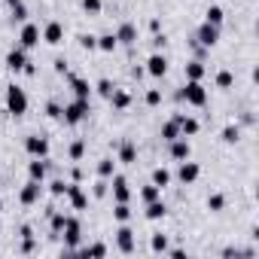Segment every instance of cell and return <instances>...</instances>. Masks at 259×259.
<instances>
[{
    "label": "cell",
    "mask_w": 259,
    "mask_h": 259,
    "mask_svg": "<svg viewBox=\"0 0 259 259\" xmlns=\"http://www.w3.org/2000/svg\"><path fill=\"white\" fill-rule=\"evenodd\" d=\"M92 113V107H89V101L85 98H76V101H70V104H64V110H61V119L67 122V125H79L85 116Z\"/></svg>",
    "instance_id": "6da1fadb"
},
{
    "label": "cell",
    "mask_w": 259,
    "mask_h": 259,
    "mask_svg": "<svg viewBox=\"0 0 259 259\" xmlns=\"http://www.w3.org/2000/svg\"><path fill=\"white\" fill-rule=\"evenodd\" d=\"M7 110H10L13 116H25V113H28V95H25V89H19L16 82L7 85Z\"/></svg>",
    "instance_id": "7a4b0ae2"
},
{
    "label": "cell",
    "mask_w": 259,
    "mask_h": 259,
    "mask_svg": "<svg viewBox=\"0 0 259 259\" xmlns=\"http://www.w3.org/2000/svg\"><path fill=\"white\" fill-rule=\"evenodd\" d=\"M180 98H183L186 104H192V107H204V104H207V89H204L198 79H186Z\"/></svg>",
    "instance_id": "3957f363"
},
{
    "label": "cell",
    "mask_w": 259,
    "mask_h": 259,
    "mask_svg": "<svg viewBox=\"0 0 259 259\" xmlns=\"http://www.w3.org/2000/svg\"><path fill=\"white\" fill-rule=\"evenodd\" d=\"M61 232H64V247H67V253H76L79 238H82V226H79V220H76V217H67Z\"/></svg>",
    "instance_id": "277c9868"
},
{
    "label": "cell",
    "mask_w": 259,
    "mask_h": 259,
    "mask_svg": "<svg viewBox=\"0 0 259 259\" xmlns=\"http://www.w3.org/2000/svg\"><path fill=\"white\" fill-rule=\"evenodd\" d=\"M217 40H220V28H217V25H207V22H204V25L195 31V43L204 46V49H213Z\"/></svg>",
    "instance_id": "5b68a950"
},
{
    "label": "cell",
    "mask_w": 259,
    "mask_h": 259,
    "mask_svg": "<svg viewBox=\"0 0 259 259\" xmlns=\"http://www.w3.org/2000/svg\"><path fill=\"white\" fill-rule=\"evenodd\" d=\"M25 150H28L31 159H46V156H49V141L40 138V135H31V138L25 141Z\"/></svg>",
    "instance_id": "8992f818"
},
{
    "label": "cell",
    "mask_w": 259,
    "mask_h": 259,
    "mask_svg": "<svg viewBox=\"0 0 259 259\" xmlns=\"http://www.w3.org/2000/svg\"><path fill=\"white\" fill-rule=\"evenodd\" d=\"M116 247L122 253H132L135 250V232H132L128 223H119V229H116Z\"/></svg>",
    "instance_id": "52a82bcc"
},
{
    "label": "cell",
    "mask_w": 259,
    "mask_h": 259,
    "mask_svg": "<svg viewBox=\"0 0 259 259\" xmlns=\"http://www.w3.org/2000/svg\"><path fill=\"white\" fill-rule=\"evenodd\" d=\"M25 64H28V49L13 46V49L7 52V67H10L13 73H22V70H25Z\"/></svg>",
    "instance_id": "ba28073f"
},
{
    "label": "cell",
    "mask_w": 259,
    "mask_h": 259,
    "mask_svg": "<svg viewBox=\"0 0 259 259\" xmlns=\"http://www.w3.org/2000/svg\"><path fill=\"white\" fill-rule=\"evenodd\" d=\"M40 192H43V183L28 180V183H25V189L19 192V201H22L25 207H31V204H37V201H40Z\"/></svg>",
    "instance_id": "9c48e42d"
},
{
    "label": "cell",
    "mask_w": 259,
    "mask_h": 259,
    "mask_svg": "<svg viewBox=\"0 0 259 259\" xmlns=\"http://www.w3.org/2000/svg\"><path fill=\"white\" fill-rule=\"evenodd\" d=\"M150 76H165L168 73V58L162 55V52H153L150 58H147V67H144Z\"/></svg>",
    "instance_id": "30bf717a"
},
{
    "label": "cell",
    "mask_w": 259,
    "mask_h": 259,
    "mask_svg": "<svg viewBox=\"0 0 259 259\" xmlns=\"http://www.w3.org/2000/svg\"><path fill=\"white\" fill-rule=\"evenodd\" d=\"M198 174H201V168L195 165V162H180V168H177V180L183 183V186H189V183H195L198 180Z\"/></svg>",
    "instance_id": "8fae6325"
},
{
    "label": "cell",
    "mask_w": 259,
    "mask_h": 259,
    "mask_svg": "<svg viewBox=\"0 0 259 259\" xmlns=\"http://www.w3.org/2000/svg\"><path fill=\"white\" fill-rule=\"evenodd\" d=\"M67 198H70V204H73V210H85L89 207V195L79 189V183L73 180V183H67V192H64Z\"/></svg>",
    "instance_id": "7c38bea8"
},
{
    "label": "cell",
    "mask_w": 259,
    "mask_h": 259,
    "mask_svg": "<svg viewBox=\"0 0 259 259\" xmlns=\"http://www.w3.org/2000/svg\"><path fill=\"white\" fill-rule=\"evenodd\" d=\"M40 40H46L49 46H58V43L64 40V25H61V22H49V25L43 28V34H40Z\"/></svg>",
    "instance_id": "4fadbf2b"
},
{
    "label": "cell",
    "mask_w": 259,
    "mask_h": 259,
    "mask_svg": "<svg viewBox=\"0 0 259 259\" xmlns=\"http://www.w3.org/2000/svg\"><path fill=\"white\" fill-rule=\"evenodd\" d=\"M37 43H40V28L28 22V25L22 28V34H19V46H22V49H34Z\"/></svg>",
    "instance_id": "5bb4252c"
},
{
    "label": "cell",
    "mask_w": 259,
    "mask_h": 259,
    "mask_svg": "<svg viewBox=\"0 0 259 259\" xmlns=\"http://www.w3.org/2000/svg\"><path fill=\"white\" fill-rule=\"evenodd\" d=\"M113 198L119 201H132V189H128V180L122 174H113Z\"/></svg>",
    "instance_id": "9a60e30c"
},
{
    "label": "cell",
    "mask_w": 259,
    "mask_h": 259,
    "mask_svg": "<svg viewBox=\"0 0 259 259\" xmlns=\"http://www.w3.org/2000/svg\"><path fill=\"white\" fill-rule=\"evenodd\" d=\"M189 156H192V147H189V141H186V138L171 141V159H174V162H186Z\"/></svg>",
    "instance_id": "2e32d148"
},
{
    "label": "cell",
    "mask_w": 259,
    "mask_h": 259,
    "mask_svg": "<svg viewBox=\"0 0 259 259\" xmlns=\"http://www.w3.org/2000/svg\"><path fill=\"white\" fill-rule=\"evenodd\" d=\"M174 119H177V125H180V135H183V138H192V135H198V128H201V125H198V119H192V116H183V113H177Z\"/></svg>",
    "instance_id": "e0dca14e"
},
{
    "label": "cell",
    "mask_w": 259,
    "mask_h": 259,
    "mask_svg": "<svg viewBox=\"0 0 259 259\" xmlns=\"http://www.w3.org/2000/svg\"><path fill=\"white\" fill-rule=\"evenodd\" d=\"M135 40H138V28H135L132 22H122V25H119V31H116V43L132 46Z\"/></svg>",
    "instance_id": "ac0fdd59"
},
{
    "label": "cell",
    "mask_w": 259,
    "mask_h": 259,
    "mask_svg": "<svg viewBox=\"0 0 259 259\" xmlns=\"http://www.w3.org/2000/svg\"><path fill=\"white\" fill-rule=\"evenodd\" d=\"M46 171H49V162H46V159H34V162H28V177H31V180L43 183V180H46Z\"/></svg>",
    "instance_id": "d6986e66"
},
{
    "label": "cell",
    "mask_w": 259,
    "mask_h": 259,
    "mask_svg": "<svg viewBox=\"0 0 259 259\" xmlns=\"http://www.w3.org/2000/svg\"><path fill=\"white\" fill-rule=\"evenodd\" d=\"M67 79H70V89H73V95L89 101V95H92V85H89L82 76H73V73H67Z\"/></svg>",
    "instance_id": "ffe728a7"
},
{
    "label": "cell",
    "mask_w": 259,
    "mask_h": 259,
    "mask_svg": "<svg viewBox=\"0 0 259 259\" xmlns=\"http://www.w3.org/2000/svg\"><path fill=\"white\" fill-rule=\"evenodd\" d=\"M119 162H122V165H135V162H138V147H135L132 141H125V144L119 147Z\"/></svg>",
    "instance_id": "44dd1931"
},
{
    "label": "cell",
    "mask_w": 259,
    "mask_h": 259,
    "mask_svg": "<svg viewBox=\"0 0 259 259\" xmlns=\"http://www.w3.org/2000/svg\"><path fill=\"white\" fill-rule=\"evenodd\" d=\"M204 73H207V70H204V61H201V58L186 61V79H198V82H201V79H204Z\"/></svg>",
    "instance_id": "7402d4cb"
},
{
    "label": "cell",
    "mask_w": 259,
    "mask_h": 259,
    "mask_svg": "<svg viewBox=\"0 0 259 259\" xmlns=\"http://www.w3.org/2000/svg\"><path fill=\"white\" fill-rule=\"evenodd\" d=\"M107 101L113 104V110H128V107H132V95H128V92H122V89H116V92H113Z\"/></svg>",
    "instance_id": "603a6c76"
},
{
    "label": "cell",
    "mask_w": 259,
    "mask_h": 259,
    "mask_svg": "<svg viewBox=\"0 0 259 259\" xmlns=\"http://www.w3.org/2000/svg\"><path fill=\"white\" fill-rule=\"evenodd\" d=\"M177 138H183V135H180V125H177V119L165 122V125H162V141H168V144H171V141H177Z\"/></svg>",
    "instance_id": "cb8c5ba5"
},
{
    "label": "cell",
    "mask_w": 259,
    "mask_h": 259,
    "mask_svg": "<svg viewBox=\"0 0 259 259\" xmlns=\"http://www.w3.org/2000/svg\"><path fill=\"white\" fill-rule=\"evenodd\" d=\"M165 213H168V207L162 204V198H156V201L147 204V220H162Z\"/></svg>",
    "instance_id": "d4e9b609"
},
{
    "label": "cell",
    "mask_w": 259,
    "mask_h": 259,
    "mask_svg": "<svg viewBox=\"0 0 259 259\" xmlns=\"http://www.w3.org/2000/svg\"><path fill=\"white\" fill-rule=\"evenodd\" d=\"M223 19H226V13H223V7H207V13H204V22L207 25H223Z\"/></svg>",
    "instance_id": "484cf974"
},
{
    "label": "cell",
    "mask_w": 259,
    "mask_h": 259,
    "mask_svg": "<svg viewBox=\"0 0 259 259\" xmlns=\"http://www.w3.org/2000/svg\"><path fill=\"white\" fill-rule=\"evenodd\" d=\"M113 174H116V162H113V159H101V162H98V177L110 180Z\"/></svg>",
    "instance_id": "4316f807"
},
{
    "label": "cell",
    "mask_w": 259,
    "mask_h": 259,
    "mask_svg": "<svg viewBox=\"0 0 259 259\" xmlns=\"http://www.w3.org/2000/svg\"><path fill=\"white\" fill-rule=\"evenodd\" d=\"M150 250H153V253H168V235H162V232L153 235V238H150Z\"/></svg>",
    "instance_id": "83f0119b"
},
{
    "label": "cell",
    "mask_w": 259,
    "mask_h": 259,
    "mask_svg": "<svg viewBox=\"0 0 259 259\" xmlns=\"http://www.w3.org/2000/svg\"><path fill=\"white\" fill-rule=\"evenodd\" d=\"M113 217H116V223H128V220H132V207H128V201H119L113 207Z\"/></svg>",
    "instance_id": "f1b7e54d"
},
{
    "label": "cell",
    "mask_w": 259,
    "mask_h": 259,
    "mask_svg": "<svg viewBox=\"0 0 259 259\" xmlns=\"http://www.w3.org/2000/svg\"><path fill=\"white\" fill-rule=\"evenodd\" d=\"M116 46H119V43H116V34H101V37H98V49H101V52H113Z\"/></svg>",
    "instance_id": "f546056e"
},
{
    "label": "cell",
    "mask_w": 259,
    "mask_h": 259,
    "mask_svg": "<svg viewBox=\"0 0 259 259\" xmlns=\"http://www.w3.org/2000/svg\"><path fill=\"white\" fill-rule=\"evenodd\" d=\"M153 183H156L159 189H165V186L171 183V171H168V168H156V171H153Z\"/></svg>",
    "instance_id": "4dcf8cb0"
},
{
    "label": "cell",
    "mask_w": 259,
    "mask_h": 259,
    "mask_svg": "<svg viewBox=\"0 0 259 259\" xmlns=\"http://www.w3.org/2000/svg\"><path fill=\"white\" fill-rule=\"evenodd\" d=\"M141 198H144V204H150V201L162 198V189H159L156 183H150V186H144V189H141Z\"/></svg>",
    "instance_id": "1f68e13d"
},
{
    "label": "cell",
    "mask_w": 259,
    "mask_h": 259,
    "mask_svg": "<svg viewBox=\"0 0 259 259\" xmlns=\"http://www.w3.org/2000/svg\"><path fill=\"white\" fill-rule=\"evenodd\" d=\"M64 213H58V210H52L49 213V229H52V235H61V229H64Z\"/></svg>",
    "instance_id": "d6a6232c"
},
{
    "label": "cell",
    "mask_w": 259,
    "mask_h": 259,
    "mask_svg": "<svg viewBox=\"0 0 259 259\" xmlns=\"http://www.w3.org/2000/svg\"><path fill=\"white\" fill-rule=\"evenodd\" d=\"M220 138H223L226 144H238V138H241V128H238V125H226Z\"/></svg>",
    "instance_id": "836d02e7"
},
{
    "label": "cell",
    "mask_w": 259,
    "mask_h": 259,
    "mask_svg": "<svg viewBox=\"0 0 259 259\" xmlns=\"http://www.w3.org/2000/svg\"><path fill=\"white\" fill-rule=\"evenodd\" d=\"M223 207H226V195H220V192H213V195L207 198V210H210V213H220Z\"/></svg>",
    "instance_id": "e575fe53"
},
{
    "label": "cell",
    "mask_w": 259,
    "mask_h": 259,
    "mask_svg": "<svg viewBox=\"0 0 259 259\" xmlns=\"http://www.w3.org/2000/svg\"><path fill=\"white\" fill-rule=\"evenodd\" d=\"M232 82H235L232 70H220L217 73V89H232Z\"/></svg>",
    "instance_id": "d590c367"
},
{
    "label": "cell",
    "mask_w": 259,
    "mask_h": 259,
    "mask_svg": "<svg viewBox=\"0 0 259 259\" xmlns=\"http://www.w3.org/2000/svg\"><path fill=\"white\" fill-rule=\"evenodd\" d=\"M67 156H70L73 162H79V159L85 156V144H82V141H73V144H70V150H67Z\"/></svg>",
    "instance_id": "8d00e7d4"
},
{
    "label": "cell",
    "mask_w": 259,
    "mask_h": 259,
    "mask_svg": "<svg viewBox=\"0 0 259 259\" xmlns=\"http://www.w3.org/2000/svg\"><path fill=\"white\" fill-rule=\"evenodd\" d=\"M76 40H79V46H82V49H89V52H92V49H98V37H95V34H79Z\"/></svg>",
    "instance_id": "74e56055"
},
{
    "label": "cell",
    "mask_w": 259,
    "mask_h": 259,
    "mask_svg": "<svg viewBox=\"0 0 259 259\" xmlns=\"http://www.w3.org/2000/svg\"><path fill=\"white\" fill-rule=\"evenodd\" d=\"M95 89H98V95H101V98H110V95L116 92V85H113L110 79H98V85H95Z\"/></svg>",
    "instance_id": "f35d334b"
},
{
    "label": "cell",
    "mask_w": 259,
    "mask_h": 259,
    "mask_svg": "<svg viewBox=\"0 0 259 259\" xmlns=\"http://www.w3.org/2000/svg\"><path fill=\"white\" fill-rule=\"evenodd\" d=\"M82 256H107V244H89L82 250Z\"/></svg>",
    "instance_id": "ab89813d"
},
{
    "label": "cell",
    "mask_w": 259,
    "mask_h": 259,
    "mask_svg": "<svg viewBox=\"0 0 259 259\" xmlns=\"http://www.w3.org/2000/svg\"><path fill=\"white\" fill-rule=\"evenodd\" d=\"M144 101H147V107H159V104H162V92H159V89H150Z\"/></svg>",
    "instance_id": "60d3db41"
},
{
    "label": "cell",
    "mask_w": 259,
    "mask_h": 259,
    "mask_svg": "<svg viewBox=\"0 0 259 259\" xmlns=\"http://www.w3.org/2000/svg\"><path fill=\"white\" fill-rule=\"evenodd\" d=\"M61 110H64V107H61L58 101H49V104H46V116H49V119H61Z\"/></svg>",
    "instance_id": "b9f144b4"
},
{
    "label": "cell",
    "mask_w": 259,
    "mask_h": 259,
    "mask_svg": "<svg viewBox=\"0 0 259 259\" xmlns=\"http://www.w3.org/2000/svg\"><path fill=\"white\" fill-rule=\"evenodd\" d=\"M49 192H52L55 198H61V195L67 192V183H64V180H52V183H49Z\"/></svg>",
    "instance_id": "7bdbcfd3"
},
{
    "label": "cell",
    "mask_w": 259,
    "mask_h": 259,
    "mask_svg": "<svg viewBox=\"0 0 259 259\" xmlns=\"http://www.w3.org/2000/svg\"><path fill=\"white\" fill-rule=\"evenodd\" d=\"M82 10L92 13V16H98V13L104 10V4H101V0H82Z\"/></svg>",
    "instance_id": "ee69618b"
},
{
    "label": "cell",
    "mask_w": 259,
    "mask_h": 259,
    "mask_svg": "<svg viewBox=\"0 0 259 259\" xmlns=\"http://www.w3.org/2000/svg\"><path fill=\"white\" fill-rule=\"evenodd\" d=\"M13 19H16V22H25V19H28V7H25V0L13 7Z\"/></svg>",
    "instance_id": "f6af8a7d"
},
{
    "label": "cell",
    "mask_w": 259,
    "mask_h": 259,
    "mask_svg": "<svg viewBox=\"0 0 259 259\" xmlns=\"http://www.w3.org/2000/svg\"><path fill=\"white\" fill-rule=\"evenodd\" d=\"M107 186H110V183H107V180L101 177V180L95 183V189H92V195H95V198H104V195H107Z\"/></svg>",
    "instance_id": "bcb514c9"
},
{
    "label": "cell",
    "mask_w": 259,
    "mask_h": 259,
    "mask_svg": "<svg viewBox=\"0 0 259 259\" xmlns=\"http://www.w3.org/2000/svg\"><path fill=\"white\" fill-rule=\"evenodd\" d=\"M34 247H37L34 238H22V253H34Z\"/></svg>",
    "instance_id": "7dc6e473"
},
{
    "label": "cell",
    "mask_w": 259,
    "mask_h": 259,
    "mask_svg": "<svg viewBox=\"0 0 259 259\" xmlns=\"http://www.w3.org/2000/svg\"><path fill=\"white\" fill-rule=\"evenodd\" d=\"M165 43H168V40H165V34H156V37H153V49H156V52H159V49H165Z\"/></svg>",
    "instance_id": "c3c4849f"
},
{
    "label": "cell",
    "mask_w": 259,
    "mask_h": 259,
    "mask_svg": "<svg viewBox=\"0 0 259 259\" xmlns=\"http://www.w3.org/2000/svg\"><path fill=\"white\" fill-rule=\"evenodd\" d=\"M52 67H55V73H67V61H64V58H55Z\"/></svg>",
    "instance_id": "681fc988"
},
{
    "label": "cell",
    "mask_w": 259,
    "mask_h": 259,
    "mask_svg": "<svg viewBox=\"0 0 259 259\" xmlns=\"http://www.w3.org/2000/svg\"><path fill=\"white\" fill-rule=\"evenodd\" d=\"M19 235H22V238H34V229H31V226H22Z\"/></svg>",
    "instance_id": "f907efd6"
},
{
    "label": "cell",
    "mask_w": 259,
    "mask_h": 259,
    "mask_svg": "<svg viewBox=\"0 0 259 259\" xmlns=\"http://www.w3.org/2000/svg\"><path fill=\"white\" fill-rule=\"evenodd\" d=\"M150 31H153V34H159V31H162V22H159V19H153V22H150Z\"/></svg>",
    "instance_id": "816d5d0a"
},
{
    "label": "cell",
    "mask_w": 259,
    "mask_h": 259,
    "mask_svg": "<svg viewBox=\"0 0 259 259\" xmlns=\"http://www.w3.org/2000/svg\"><path fill=\"white\" fill-rule=\"evenodd\" d=\"M168 253H171L174 259H183V256H186V250H180V247H174V250H168Z\"/></svg>",
    "instance_id": "f5cc1de1"
},
{
    "label": "cell",
    "mask_w": 259,
    "mask_h": 259,
    "mask_svg": "<svg viewBox=\"0 0 259 259\" xmlns=\"http://www.w3.org/2000/svg\"><path fill=\"white\" fill-rule=\"evenodd\" d=\"M22 73H28V76H34V73H37V67H34V64H31V61H28V64H25V70H22Z\"/></svg>",
    "instance_id": "db71d44e"
},
{
    "label": "cell",
    "mask_w": 259,
    "mask_h": 259,
    "mask_svg": "<svg viewBox=\"0 0 259 259\" xmlns=\"http://www.w3.org/2000/svg\"><path fill=\"white\" fill-rule=\"evenodd\" d=\"M7 4H10V7H16V4H22V0H7Z\"/></svg>",
    "instance_id": "11a10c76"
},
{
    "label": "cell",
    "mask_w": 259,
    "mask_h": 259,
    "mask_svg": "<svg viewBox=\"0 0 259 259\" xmlns=\"http://www.w3.org/2000/svg\"><path fill=\"white\" fill-rule=\"evenodd\" d=\"M0 210H4V198H0Z\"/></svg>",
    "instance_id": "9f6ffc18"
},
{
    "label": "cell",
    "mask_w": 259,
    "mask_h": 259,
    "mask_svg": "<svg viewBox=\"0 0 259 259\" xmlns=\"http://www.w3.org/2000/svg\"><path fill=\"white\" fill-rule=\"evenodd\" d=\"M0 235H4V229H0Z\"/></svg>",
    "instance_id": "6f0895ef"
}]
</instances>
